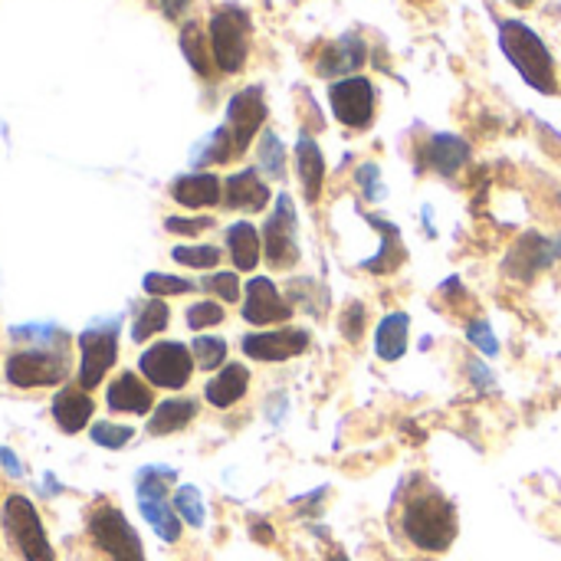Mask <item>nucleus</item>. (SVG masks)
Here are the masks:
<instances>
[{"label":"nucleus","instance_id":"nucleus-1","mask_svg":"<svg viewBox=\"0 0 561 561\" xmlns=\"http://www.w3.org/2000/svg\"><path fill=\"white\" fill-rule=\"evenodd\" d=\"M401 529L421 552H444L457 539V510L440 490L421 486L404 500Z\"/></svg>","mask_w":561,"mask_h":561},{"label":"nucleus","instance_id":"nucleus-2","mask_svg":"<svg viewBox=\"0 0 561 561\" xmlns=\"http://www.w3.org/2000/svg\"><path fill=\"white\" fill-rule=\"evenodd\" d=\"M500 46H503L506 59L519 69V76L533 89H539L546 95H552L559 89V82H556V59H552L549 46L542 43V36L529 23L506 20L500 26Z\"/></svg>","mask_w":561,"mask_h":561},{"label":"nucleus","instance_id":"nucleus-3","mask_svg":"<svg viewBox=\"0 0 561 561\" xmlns=\"http://www.w3.org/2000/svg\"><path fill=\"white\" fill-rule=\"evenodd\" d=\"M178 480L171 467H145L135 473V496L145 523L154 529L161 542H178L181 539V516L168 503V486Z\"/></svg>","mask_w":561,"mask_h":561},{"label":"nucleus","instance_id":"nucleus-4","mask_svg":"<svg viewBox=\"0 0 561 561\" xmlns=\"http://www.w3.org/2000/svg\"><path fill=\"white\" fill-rule=\"evenodd\" d=\"M118 329H122V319L112 316V319H95L89 329L79 332L76 345H79V388L92 391L102 385V378L112 371L115 358H118Z\"/></svg>","mask_w":561,"mask_h":561},{"label":"nucleus","instance_id":"nucleus-5","mask_svg":"<svg viewBox=\"0 0 561 561\" xmlns=\"http://www.w3.org/2000/svg\"><path fill=\"white\" fill-rule=\"evenodd\" d=\"M0 526L7 533V539L13 542V549L23 556V561H56V552H53L46 529H43V519L26 496H7L3 500Z\"/></svg>","mask_w":561,"mask_h":561},{"label":"nucleus","instance_id":"nucleus-6","mask_svg":"<svg viewBox=\"0 0 561 561\" xmlns=\"http://www.w3.org/2000/svg\"><path fill=\"white\" fill-rule=\"evenodd\" d=\"M210 53L220 72H240L250 53V16L224 7L210 16Z\"/></svg>","mask_w":561,"mask_h":561},{"label":"nucleus","instance_id":"nucleus-7","mask_svg":"<svg viewBox=\"0 0 561 561\" xmlns=\"http://www.w3.org/2000/svg\"><path fill=\"white\" fill-rule=\"evenodd\" d=\"M13 388H49L66 381L69 375V352L59 348H20L7 358L3 368Z\"/></svg>","mask_w":561,"mask_h":561},{"label":"nucleus","instance_id":"nucleus-8","mask_svg":"<svg viewBox=\"0 0 561 561\" xmlns=\"http://www.w3.org/2000/svg\"><path fill=\"white\" fill-rule=\"evenodd\" d=\"M138 371L148 385L164 391H181L194 375V355L184 342H154L141 352Z\"/></svg>","mask_w":561,"mask_h":561},{"label":"nucleus","instance_id":"nucleus-9","mask_svg":"<svg viewBox=\"0 0 561 561\" xmlns=\"http://www.w3.org/2000/svg\"><path fill=\"white\" fill-rule=\"evenodd\" d=\"M89 536H92L95 549L105 552L108 561H148L138 533L115 506H99L89 516Z\"/></svg>","mask_w":561,"mask_h":561},{"label":"nucleus","instance_id":"nucleus-10","mask_svg":"<svg viewBox=\"0 0 561 561\" xmlns=\"http://www.w3.org/2000/svg\"><path fill=\"white\" fill-rule=\"evenodd\" d=\"M263 250L270 266L276 270H289L299 263V220H296V207L289 194L276 197V207L263 227Z\"/></svg>","mask_w":561,"mask_h":561},{"label":"nucleus","instance_id":"nucleus-11","mask_svg":"<svg viewBox=\"0 0 561 561\" xmlns=\"http://www.w3.org/2000/svg\"><path fill=\"white\" fill-rule=\"evenodd\" d=\"M332 112L342 125L362 131L375 122V85L365 76H345L329 89Z\"/></svg>","mask_w":561,"mask_h":561},{"label":"nucleus","instance_id":"nucleus-12","mask_svg":"<svg viewBox=\"0 0 561 561\" xmlns=\"http://www.w3.org/2000/svg\"><path fill=\"white\" fill-rule=\"evenodd\" d=\"M556 260H561V240L559 237H542V233H526L519 237L510 253H506V273L529 283L536 279L542 270H549Z\"/></svg>","mask_w":561,"mask_h":561},{"label":"nucleus","instance_id":"nucleus-13","mask_svg":"<svg viewBox=\"0 0 561 561\" xmlns=\"http://www.w3.org/2000/svg\"><path fill=\"white\" fill-rule=\"evenodd\" d=\"M243 319L250 325H260V329H270V325H279V322H289L293 319V306L283 299L279 286L266 276H253L247 283V299H243Z\"/></svg>","mask_w":561,"mask_h":561},{"label":"nucleus","instance_id":"nucleus-14","mask_svg":"<svg viewBox=\"0 0 561 561\" xmlns=\"http://www.w3.org/2000/svg\"><path fill=\"white\" fill-rule=\"evenodd\" d=\"M263 122H266V102H263V89H260V85L240 89V92L227 102V128H230V135H233L237 154L247 151V145L256 138V131H260Z\"/></svg>","mask_w":561,"mask_h":561},{"label":"nucleus","instance_id":"nucleus-15","mask_svg":"<svg viewBox=\"0 0 561 561\" xmlns=\"http://www.w3.org/2000/svg\"><path fill=\"white\" fill-rule=\"evenodd\" d=\"M309 348V332L302 329H266L243 339V352L256 362H286Z\"/></svg>","mask_w":561,"mask_h":561},{"label":"nucleus","instance_id":"nucleus-16","mask_svg":"<svg viewBox=\"0 0 561 561\" xmlns=\"http://www.w3.org/2000/svg\"><path fill=\"white\" fill-rule=\"evenodd\" d=\"M49 411H53V421H56V427H59L62 434H79V431L89 427V421H92V414H95V401L85 394V388H79V385H62V388L53 394Z\"/></svg>","mask_w":561,"mask_h":561},{"label":"nucleus","instance_id":"nucleus-17","mask_svg":"<svg viewBox=\"0 0 561 561\" xmlns=\"http://www.w3.org/2000/svg\"><path fill=\"white\" fill-rule=\"evenodd\" d=\"M365 39L358 36V33H345V36H339L335 43H329L325 49H322V56H319V62H316V69H319V76H352L362 62H365Z\"/></svg>","mask_w":561,"mask_h":561},{"label":"nucleus","instance_id":"nucleus-18","mask_svg":"<svg viewBox=\"0 0 561 561\" xmlns=\"http://www.w3.org/2000/svg\"><path fill=\"white\" fill-rule=\"evenodd\" d=\"M224 201H227V207H233V210L256 214V210H263V207L270 204V187H266V181H263L253 168H243V171H237V174L227 178V184H224Z\"/></svg>","mask_w":561,"mask_h":561},{"label":"nucleus","instance_id":"nucleus-19","mask_svg":"<svg viewBox=\"0 0 561 561\" xmlns=\"http://www.w3.org/2000/svg\"><path fill=\"white\" fill-rule=\"evenodd\" d=\"M105 404H108V411H115V414H148L151 404H154V394H151V388H148L138 375L122 371V375L108 385Z\"/></svg>","mask_w":561,"mask_h":561},{"label":"nucleus","instance_id":"nucleus-20","mask_svg":"<svg viewBox=\"0 0 561 561\" xmlns=\"http://www.w3.org/2000/svg\"><path fill=\"white\" fill-rule=\"evenodd\" d=\"M171 197L181 204V207H191V210H201V207H214L220 204L224 197V187H220V178L210 174V171H194V174H184L171 184Z\"/></svg>","mask_w":561,"mask_h":561},{"label":"nucleus","instance_id":"nucleus-21","mask_svg":"<svg viewBox=\"0 0 561 561\" xmlns=\"http://www.w3.org/2000/svg\"><path fill=\"white\" fill-rule=\"evenodd\" d=\"M296 174L302 181L306 201H319L322 184H325V158H322L319 141L309 131H299L296 138Z\"/></svg>","mask_w":561,"mask_h":561},{"label":"nucleus","instance_id":"nucleus-22","mask_svg":"<svg viewBox=\"0 0 561 561\" xmlns=\"http://www.w3.org/2000/svg\"><path fill=\"white\" fill-rule=\"evenodd\" d=\"M247 388H250V371H247L243 365H227V368H220V371L207 381L204 398H207V404L227 411V408H233V404L247 394Z\"/></svg>","mask_w":561,"mask_h":561},{"label":"nucleus","instance_id":"nucleus-23","mask_svg":"<svg viewBox=\"0 0 561 561\" xmlns=\"http://www.w3.org/2000/svg\"><path fill=\"white\" fill-rule=\"evenodd\" d=\"M408 332H411V316L408 312H391L378 322L375 332V355L381 362H398L408 352Z\"/></svg>","mask_w":561,"mask_h":561},{"label":"nucleus","instance_id":"nucleus-24","mask_svg":"<svg viewBox=\"0 0 561 561\" xmlns=\"http://www.w3.org/2000/svg\"><path fill=\"white\" fill-rule=\"evenodd\" d=\"M467 161H470V145H467L463 138L444 131V135H434V138L427 141V164H431L437 174L450 178V174H457Z\"/></svg>","mask_w":561,"mask_h":561},{"label":"nucleus","instance_id":"nucleus-25","mask_svg":"<svg viewBox=\"0 0 561 561\" xmlns=\"http://www.w3.org/2000/svg\"><path fill=\"white\" fill-rule=\"evenodd\" d=\"M194 417H197V401H191V398H171V401H161V404L151 411L148 434H151V437L178 434V431H184Z\"/></svg>","mask_w":561,"mask_h":561},{"label":"nucleus","instance_id":"nucleus-26","mask_svg":"<svg viewBox=\"0 0 561 561\" xmlns=\"http://www.w3.org/2000/svg\"><path fill=\"white\" fill-rule=\"evenodd\" d=\"M227 250H230V260L237 270L250 273L260 266V253H263V237L253 224L240 220L227 230Z\"/></svg>","mask_w":561,"mask_h":561},{"label":"nucleus","instance_id":"nucleus-27","mask_svg":"<svg viewBox=\"0 0 561 561\" xmlns=\"http://www.w3.org/2000/svg\"><path fill=\"white\" fill-rule=\"evenodd\" d=\"M10 339L23 348H59L69 352V332L53 325V322H30V325H13Z\"/></svg>","mask_w":561,"mask_h":561},{"label":"nucleus","instance_id":"nucleus-28","mask_svg":"<svg viewBox=\"0 0 561 561\" xmlns=\"http://www.w3.org/2000/svg\"><path fill=\"white\" fill-rule=\"evenodd\" d=\"M233 154H237L233 135H230L227 125H220V128H214V131L194 148L191 161H194V168H207V164H224V161H230Z\"/></svg>","mask_w":561,"mask_h":561},{"label":"nucleus","instance_id":"nucleus-29","mask_svg":"<svg viewBox=\"0 0 561 561\" xmlns=\"http://www.w3.org/2000/svg\"><path fill=\"white\" fill-rule=\"evenodd\" d=\"M385 237H381V253L378 256H371V260H365V270H371V273H391L401 260H404V247H401V233H398V227L394 224H388V220H378V217H368Z\"/></svg>","mask_w":561,"mask_h":561},{"label":"nucleus","instance_id":"nucleus-30","mask_svg":"<svg viewBox=\"0 0 561 561\" xmlns=\"http://www.w3.org/2000/svg\"><path fill=\"white\" fill-rule=\"evenodd\" d=\"M168 322H171V312H168V306L161 302V299H148L141 309H138V316H135V325H131V342H148L151 335H158V332H164L168 329Z\"/></svg>","mask_w":561,"mask_h":561},{"label":"nucleus","instance_id":"nucleus-31","mask_svg":"<svg viewBox=\"0 0 561 561\" xmlns=\"http://www.w3.org/2000/svg\"><path fill=\"white\" fill-rule=\"evenodd\" d=\"M181 53L191 62L197 76H210V56H207V36L201 23H184L181 26Z\"/></svg>","mask_w":561,"mask_h":561},{"label":"nucleus","instance_id":"nucleus-32","mask_svg":"<svg viewBox=\"0 0 561 561\" xmlns=\"http://www.w3.org/2000/svg\"><path fill=\"white\" fill-rule=\"evenodd\" d=\"M260 168L276 181L286 178V148L276 131H263V138H260Z\"/></svg>","mask_w":561,"mask_h":561},{"label":"nucleus","instance_id":"nucleus-33","mask_svg":"<svg viewBox=\"0 0 561 561\" xmlns=\"http://www.w3.org/2000/svg\"><path fill=\"white\" fill-rule=\"evenodd\" d=\"M171 256L181 266H191V270H214L220 263V247H210V243H184V247H174Z\"/></svg>","mask_w":561,"mask_h":561},{"label":"nucleus","instance_id":"nucleus-34","mask_svg":"<svg viewBox=\"0 0 561 561\" xmlns=\"http://www.w3.org/2000/svg\"><path fill=\"white\" fill-rule=\"evenodd\" d=\"M191 355H194V365L204 368V371H217L227 358V342L217 339V335H201L191 342Z\"/></svg>","mask_w":561,"mask_h":561},{"label":"nucleus","instance_id":"nucleus-35","mask_svg":"<svg viewBox=\"0 0 561 561\" xmlns=\"http://www.w3.org/2000/svg\"><path fill=\"white\" fill-rule=\"evenodd\" d=\"M171 506H174V513L181 516V523H187V526H194V529L204 526V500H201V490H197V486H178Z\"/></svg>","mask_w":561,"mask_h":561},{"label":"nucleus","instance_id":"nucleus-36","mask_svg":"<svg viewBox=\"0 0 561 561\" xmlns=\"http://www.w3.org/2000/svg\"><path fill=\"white\" fill-rule=\"evenodd\" d=\"M141 286H145V293H148V296H154V299H161V296H184V293H191V289H194V283H191V279L168 276V273H148V276L141 279Z\"/></svg>","mask_w":561,"mask_h":561},{"label":"nucleus","instance_id":"nucleus-37","mask_svg":"<svg viewBox=\"0 0 561 561\" xmlns=\"http://www.w3.org/2000/svg\"><path fill=\"white\" fill-rule=\"evenodd\" d=\"M89 434H92V440H95L99 447H105V450H122V447L135 437V431H131V427H125V424H112V421H95Z\"/></svg>","mask_w":561,"mask_h":561},{"label":"nucleus","instance_id":"nucleus-38","mask_svg":"<svg viewBox=\"0 0 561 561\" xmlns=\"http://www.w3.org/2000/svg\"><path fill=\"white\" fill-rule=\"evenodd\" d=\"M220 322H224V306H220V302L204 299V302H194V306L187 309V325H191L194 332L214 329V325H220Z\"/></svg>","mask_w":561,"mask_h":561},{"label":"nucleus","instance_id":"nucleus-39","mask_svg":"<svg viewBox=\"0 0 561 561\" xmlns=\"http://www.w3.org/2000/svg\"><path fill=\"white\" fill-rule=\"evenodd\" d=\"M204 289L207 293H214V296H220L224 302H237L240 299V279H237V273H210L207 279H204Z\"/></svg>","mask_w":561,"mask_h":561},{"label":"nucleus","instance_id":"nucleus-40","mask_svg":"<svg viewBox=\"0 0 561 561\" xmlns=\"http://www.w3.org/2000/svg\"><path fill=\"white\" fill-rule=\"evenodd\" d=\"M355 184L362 187V194H365L371 204L385 197V184H381V171H378V164H362V168L355 171Z\"/></svg>","mask_w":561,"mask_h":561},{"label":"nucleus","instance_id":"nucleus-41","mask_svg":"<svg viewBox=\"0 0 561 561\" xmlns=\"http://www.w3.org/2000/svg\"><path fill=\"white\" fill-rule=\"evenodd\" d=\"M467 339H470L483 355H496V352H500V342H496V335H493L490 322H483V319H477V322H470V325H467Z\"/></svg>","mask_w":561,"mask_h":561},{"label":"nucleus","instance_id":"nucleus-42","mask_svg":"<svg viewBox=\"0 0 561 561\" xmlns=\"http://www.w3.org/2000/svg\"><path fill=\"white\" fill-rule=\"evenodd\" d=\"M210 224H214L210 217H168V220H164V227H168L171 233H181V237H197V233H204Z\"/></svg>","mask_w":561,"mask_h":561},{"label":"nucleus","instance_id":"nucleus-43","mask_svg":"<svg viewBox=\"0 0 561 561\" xmlns=\"http://www.w3.org/2000/svg\"><path fill=\"white\" fill-rule=\"evenodd\" d=\"M362 332H365V306L362 302H352L345 309V319H342V335L348 342H355V339H362Z\"/></svg>","mask_w":561,"mask_h":561},{"label":"nucleus","instance_id":"nucleus-44","mask_svg":"<svg viewBox=\"0 0 561 561\" xmlns=\"http://www.w3.org/2000/svg\"><path fill=\"white\" fill-rule=\"evenodd\" d=\"M0 467H3L13 480H20V477L26 473V470H23V463L16 460V454H13L10 447H0Z\"/></svg>","mask_w":561,"mask_h":561},{"label":"nucleus","instance_id":"nucleus-45","mask_svg":"<svg viewBox=\"0 0 561 561\" xmlns=\"http://www.w3.org/2000/svg\"><path fill=\"white\" fill-rule=\"evenodd\" d=\"M187 3H191V0H158V7H161V10H164L168 16H178V13H181V10H184Z\"/></svg>","mask_w":561,"mask_h":561},{"label":"nucleus","instance_id":"nucleus-46","mask_svg":"<svg viewBox=\"0 0 561 561\" xmlns=\"http://www.w3.org/2000/svg\"><path fill=\"white\" fill-rule=\"evenodd\" d=\"M510 3H513V7H519V10H526V7H533L536 0H510Z\"/></svg>","mask_w":561,"mask_h":561},{"label":"nucleus","instance_id":"nucleus-47","mask_svg":"<svg viewBox=\"0 0 561 561\" xmlns=\"http://www.w3.org/2000/svg\"><path fill=\"white\" fill-rule=\"evenodd\" d=\"M329 561H348V559H345V556H332V559H329Z\"/></svg>","mask_w":561,"mask_h":561},{"label":"nucleus","instance_id":"nucleus-48","mask_svg":"<svg viewBox=\"0 0 561 561\" xmlns=\"http://www.w3.org/2000/svg\"><path fill=\"white\" fill-rule=\"evenodd\" d=\"M559 204H561V194H559Z\"/></svg>","mask_w":561,"mask_h":561}]
</instances>
